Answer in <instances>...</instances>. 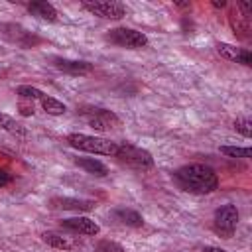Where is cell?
<instances>
[{
  "instance_id": "8",
  "label": "cell",
  "mask_w": 252,
  "mask_h": 252,
  "mask_svg": "<svg viewBox=\"0 0 252 252\" xmlns=\"http://www.w3.org/2000/svg\"><path fill=\"white\" fill-rule=\"evenodd\" d=\"M61 226L71 230V232H77V234H85V236H94L100 232V226L89 219V217H73V219H63L61 220Z\"/></svg>"
},
{
  "instance_id": "11",
  "label": "cell",
  "mask_w": 252,
  "mask_h": 252,
  "mask_svg": "<svg viewBox=\"0 0 252 252\" xmlns=\"http://www.w3.org/2000/svg\"><path fill=\"white\" fill-rule=\"evenodd\" d=\"M2 32H4L12 41H16V43L22 45V47H33L35 43H39V39H37L33 33H30L28 30H24L22 26H16V24H6V26H2Z\"/></svg>"
},
{
  "instance_id": "13",
  "label": "cell",
  "mask_w": 252,
  "mask_h": 252,
  "mask_svg": "<svg viewBox=\"0 0 252 252\" xmlns=\"http://www.w3.org/2000/svg\"><path fill=\"white\" fill-rule=\"evenodd\" d=\"M28 10H30L33 16H37V18H41V20H45V22H57V10H55L49 2H43V0L30 2V4H28Z\"/></svg>"
},
{
  "instance_id": "9",
  "label": "cell",
  "mask_w": 252,
  "mask_h": 252,
  "mask_svg": "<svg viewBox=\"0 0 252 252\" xmlns=\"http://www.w3.org/2000/svg\"><path fill=\"white\" fill-rule=\"evenodd\" d=\"M53 65L67 73V75H75V77H81V75H89L94 67L93 63L89 61H81V59H65V57H53Z\"/></svg>"
},
{
  "instance_id": "10",
  "label": "cell",
  "mask_w": 252,
  "mask_h": 252,
  "mask_svg": "<svg viewBox=\"0 0 252 252\" xmlns=\"http://www.w3.org/2000/svg\"><path fill=\"white\" fill-rule=\"evenodd\" d=\"M217 51L220 53V57H224L228 61H234V63H240V65H252V53L248 49H242V47L219 41L217 43Z\"/></svg>"
},
{
  "instance_id": "17",
  "label": "cell",
  "mask_w": 252,
  "mask_h": 252,
  "mask_svg": "<svg viewBox=\"0 0 252 252\" xmlns=\"http://www.w3.org/2000/svg\"><path fill=\"white\" fill-rule=\"evenodd\" d=\"M41 240H43L45 244H49L51 248H59V250H71V248L75 246L73 240H69V236H63V234H59V232H51V230L43 232V234H41Z\"/></svg>"
},
{
  "instance_id": "28",
  "label": "cell",
  "mask_w": 252,
  "mask_h": 252,
  "mask_svg": "<svg viewBox=\"0 0 252 252\" xmlns=\"http://www.w3.org/2000/svg\"><path fill=\"white\" fill-rule=\"evenodd\" d=\"M175 6H179V8H189V2H175Z\"/></svg>"
},
{
  "instance_id": "2",
  "label": "cell",
  "mask_w": 252,
  "mask_h": 252,
  "mask_svg": "<svg viewBox=\"0 0 252 252\" xmlns=\"http://www.w3.org/2000/svg\"><path fill=\"white\" fill-rule=\"evenodd\" d=\"M67 142H69V146H73L77 150H83V152L100 154V156H116V142H110L106 138L73 132V134L67 136Z\"/></svg>"
},
{
  "instance_id": "12",
  "label": "cell",
  "mask_w": 252,
  "mask_h": 252,
  "mask_svg": "<svg viewBox=\"0 0 252 252\" xmlns=\"http://www.w3.org/2000/svg\"><path fill=\"white\" fill-rule=\"evenodd\" d=\"M51 205L55 209H65V211H93L96 207L94 201L73 199V197H55V199H51Z\"/></svg>"
},
{
  "instance_id": "16",
  "label": "cell",
  "mask_w": 252,
  "mask_h": 252,
  "mask_svg": "<svg viewBox=\"0 0 252 252\" xmlns=\"http://www.w3.org/2000/svg\"><path fill=\"white\" fill-rule=\"evenodd\" d=\"M0 128L6 130L8 134L16 136V138H28V130L20 122H16L12 116H8L6 112H2V110H0Z\"/></svg>"
},
{
  "instance_id": "14",
  "label": "cell",
  "mask_w": 252,
  "mask_h": 252,
  "mask_svg": "<svg viewBox=\"0 0 252 252\" xmlns=\"http://www.w3.org/2000/svg\"><path fill=\"white\" fill-rule=\"evenodd\" d=\"M75 163H77L79 167H83L87 173H91V175H98V177H104V175L108 173L106 165H104L102 161L94 159V158H77V159H75Z\"/></svg>"
},
{
  "instance_id": "21",
  "label": "cell",
  "mask_w": 252,
  "mask_h": 252,
  "mask_svg": "<svg viewBox=\"0 0 252 252\" xmlns=\"http://www.w3.org/2000/svg\"><path fill=\"white\" fill-rule=\"evenodd\" d=\"M234 130L240 132L244 138L252 136V120L250 118H236L234 120Z\"/></svg>"
},
{
  "instance_id": "1",
  "label": "cell",
  "mask_w": 252,
  "mask_h": 252,
  "mask_svg": "<svg viewBox=\"0 0 252 252\" xmlns=\"http://www.w3.org/2000/svg\"><path fill=\"white\" fill-rule=\"evenodd\" d=\"M177 185L189 193H213L219 187V177L213 167L205 163H189L173 173Z\"/></svg>"
},
{
  "instance_id": "27",
  "label": "cell",
  "mask_w": 252,
  "mask_h": 252,
  "mask_svg": "<svg viewBox=\"0 0 252 252\" xmlns=\"http://www.w3.org/2000/svg\"><path fill=\"white\" fill-rule=\"evenodd\" d=\"M213 6H215V8H224V6H226V2H222V0L219 2V0H217V2H213Z\"/></svg>"
},
{
  "instance_id": "22",
  "label": "cell",
  "mask_w": 252,
  "mask_h": 252,
  "mask_svg": "<svg viewBox=\"0 0 252 252\" xmlns=\"http://www.w3.org/2000/svg\"><path fill=\"white\" fill-rule=\"evenodd\" d=\"M230 26H232V30H234L236 35L248 37V24H246V22H240L238 18H234V16L230 14Z\"/></svg>"
},
{
  "instance_id": "18",
  "label": "cell",
  "mask_w": 252,
  "mask_h": 252,
  "mask_svg": "<svg viewBox=\"0 0 252 252\" xmlns=\"http://www.w3.org/2000/svg\"><path fill=\"white\" fill-rule=\"evenodd\" d=\"M39 102H41L43 110H45L47 114H53V116H59V114H63V112L67 110V106H65L61 100H57V98H53V96H49V94H43V98H41Z\"/></svg>"
},
{
  "instance_id": "7",
  "label": "cell",
  "mask_w": 252,
  "mask_h": 252,
  "mask_svg": "<svg viewBox=\"0 0 252 252\" xmlns=\"http://www.w3.org/2000/svg\"><path fill=\"white\" fill-rule=\"evenodd\" d=\"M87 12L104 18V20H120L126 16V6L122 2H114V0H100V2H83L81 4Z\"/></svg>"
},
{
  "instance_id": "19",
  "label": "cell",
  "mask_w": 252,
  "mask_h": 252,
  "mask_svg": "<svg viewBox=\"0 0 252 252\" xmlns=\"http://www.w3.org/2000/svg\"><path fill=\"white\" fill-rule=\"evenodd\" d=\"M16 93H18L20 98H26V100H32V102H33V100H41L43 94H45L43 91H39V89H35V87H30V85H20Z\"/></svg>"
},
{
  "instance_id": "25",
  "label": "cell",
  "mask_w": 252,
  "mask_h": 252,
  "mask_svg": "<svg viewBox=\"0 0 252 252\" xmlns=\"http://www.w3.org/2000/svg\"><path fill=\"white\" fill-rule=\"evenodd\" d=\"M10 181H12V175H10V173H6L4 169H0V187L8 185Z\"/></svg>"
},
{
  "instance_id": "15",
  "label": "cell",
  "mask_w": 252,
  "mask_h": 252,
  "mask_svg": "<svg viewBox=\"0 0 252 252\" xmlns=\"http://www.w3.org/2000/svg\"><path fill=\"white\" fill-rule=\"evenodd\" d=\"M114 217H116V220H120L122 224H126V226H134V228H138V226H142L144 224V219H142V215L138 213V211H134V209H116L114 211Z\"/></svg>"
},
{
  "instance_id": "23",
  "label": "cell",
  "mask_w": 252,
  "mask_h": 252,
  "mask_svg": "<svg viewBox=\"0 0 252 252\" xmlns=\"http://www.w3.org/2000/svg\"><path fill=\"white\" fill-rule=\"evenodd\" d=\"M94 252H124V248H122L118 242L102 240V242H98V246L94 248Z\"/></svg>"
},
{
  "instance_id": "4",
  "label": "cell",
  "mask_w": 252,
  "mask_h": 252,
  "mask_svg": "<svg viewBox=\"0 0 252 252\" xmlns=\"http://www.w3.org/2000/svg\"><path fill=\"white\" fill-rule=\"evenodd\" d=\"M238 224V209L234 205H222L215 211V219H213V228L217 234H220L222 238H230L232 232L236 230Z\"/></svg>"
},
{
  "instance_id": "6",
  "label": "cell",
  "mask_w": 252,
  "mask_h": 252,
  "mask_svg": "<svg viewBox=\"0 0 252 252\" xmlns=\"http://www.w3.org/2000/svg\"><path fill=\"white\" fill-rule=\"evenodd\" d=\"M81 114L85 116V120L89 122L91 128L94 130H100V132H106L114 126L120 124V118L112 112V110H106V108H83Z\"/></svg>"
},
{
  "instance_id": "20",
  "label": "cell",
  "mask_w": 252,
  "mask_h": 252,
  "mask_svg": "<svg viewBox=\"0 0 252 252\" xmlns=\"http://www.w3.org/2000/svg\"><path fill=\"white\" fill-rule=\"evenodd\" d=\"M220 154L228 158H250L252 150L250 148H240V146H220Z\"/></svg>"
},
{
  "instance_id": "3",
  "label": "cell",
  "mask_w": 252,
  "mask_h": 252,
  "mask_svg": "<svg viewBox=\"0 0 252 252\" xmlns=\"http://www.w3.org/2000/svg\"><path fill=\"white\" fill-rule=\"evenodd\" d=\"M116 158L120 163H126L134 169H150L154 167V158L148 150L132 144V142H120L116 144Z\"/></svg>"
},
{
  "instance_id": "5",
  "label": "cell",
  "mask_w": 252,
  "mask_h": 252,
  "mask_svg": "<svg viewBox=\"0 0 252 252\" xmlns=\"http://www.w3.org/2000/svg\"><path fill=\"white\" fill-rule=\"evenodd\" d=\"M106 39L114 45L128 47V49H140V47L148 45V37L142 32L132 30V28H114V30L108 32Z\"/></svg>"
},
{
  "instance_id": "24",
  "label": "cell",
  "mask_w": 252,
  "mask_h": 252,
  "mask_svg": "<svg viewBox=\"0 0 252 252\" xmlns=\"http://www.w3.org/2000/svg\"><path fill=\"white\" fill-rule=\"evenodd\" d=\"M20 110H22L24 116H32L33 114V102L26 100V98H20Z\"/></svg>"
},
{
  "instance_id": "26",
  "label": "cell",
  "mask_w": 252,
  "mask_h": 252,
  "mask_svg": "<svg viewBox=\"0 0 252 252\" xmlns=\"http://www.w3.org/2000/svg\"><path fill=\"white\" fill-rule=\"evenodd\" d=\"M203 252H226V250H222V248H215V246H207Z\"/></svg>"
}]
</instances>
